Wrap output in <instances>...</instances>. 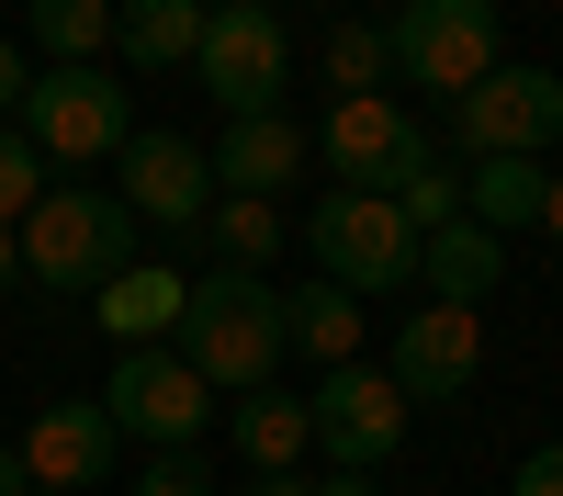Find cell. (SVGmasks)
I'll use <instances>...</instances> for the list:
<instances>
[{
    "label": "cell",
    "instance_id": "obj_15",
    "mask_svg": "<svg viewBox=\"0 0 563 496\" xmlns=\"http://www.w3.org/2000/svg\"><path fill=\"white\" fill-rule=\"evenodd\" d=\"M180 305H192V283H180L169 260H135V271H113V283H102V305H90V316H102L113 350H147V339H180Z\"/></svg>",
    "mask_w": 563,
    "mask_h": 496
},
{
    "label": "cell",
    "instance_id": "obj_30",
    "mask_svg": "<svg viewBox=\"0 0 563 496\" xmlns=\"http://www.w3.org/2000/svg\"><path fill=\"white\" fill-rule=\"evenodd\" d=\"M541 238L563 249V169H552V192H541Z\"/></svg>",
    "mask_w": 563,
    "mask_h": 496
},
{
    "label": "cell",
    "instance_id": "obj_27",
    "mask_svg": "<svg viewBox=\"0 0 563 496\" xmlns=\"http://www.w3.org/2000/svg\"><path fill=\"white\" fill-rule=\"evenodd\" d=\"M507 496H563V440L519 451V474H507Z\"/></svg>",
    "mask_w": 563,
    "mask_h": 496
},
{
    "label": "cell",
    "instance_id": "obj_21",
    "mask_svg": "<svg viewBox=\"0 0 563 496\" xmlns=\"http://www.w3.org/2000/svg\"><path fill=\"white\" fill-rule=\"evenodd\" d=\"M34 45L45 68H90L113 45V0H34Z\"/></svg>",
    "mask_w": 563,
    "mask_h": 496
},
{
    "label": "cell",
    "instance_id": "obj_4",
    "mask_svg": "<svg viewBox=\"0 0 563 496\" xmlns=\"http://www.w3.org/2000/svg\"><path fill=\"white\" fill-rule=\"evenodd\" d=\"M305 260L339 294H417V225L395 214V192H327L305 214Z\"/></svg>",
    "mask_w": 563,
    "mask_h": 496
},
{
    "label": "cell",
    "instance_id": "obj_29",
    "mask_svg": "<svg viewBox=\"0 0 563 496\" xmlns=\"http://www.w3.org/2000/svg\"><path fill=\"white\" fill-rule=\"evenodd\" d=\"M316 496H384V485H372V474H339V463H327V474H305Z\"/></svg>",
    "mask_w": 563,
    "mask_h": 496
},
{
    "label": "cell",
    "instance_id": "obj_32",
    "mask_svg": "<svg viewBox=\"0 0 563 496\" xmlns=\"http://www.w3.org/2000/svg\"><path fill=\"white\" fill-rule=\"evenodd\" d=\"M23 283V249H12V225H0V294H12Z\"/></svg>",
    "mask_w": 563,
    "mask_h": 496
},
{
    "label": "cell",
    "instance_id": "obj_17",
    "mask_svg": "<svg viewBox=\"0 0 563 496\" xmlns=\"http://www.w3.org/2000/svg\"><path fill=\"white\" fill-rule=\"evenodd\" d=\"M541 192H552V158H462V225H485V238L541 225Z\"/></svg>",
    "mask_w": 563,
    "mask_h": 496
},
{
    "label": "cell",
    "instance_id": "obj_33",
    "mask_svg": "<svg viewBox=\"0 0 563 496\" xmlns=\"http://www.w3.org/2000/svg\"><path fill=\"white\" fill-rule=\"evenodd\" d=\"M23 485H34V474H23V451H0V496H23Z\"/></svg>",
    "mask_w": 563,
    "mask_h": 496
},
{
    "label": "cell",
    "instance_id": "obj_10",
    "mask_svg": "<svg viewBox=\"0 0 563 496\" xmlns=\"http://www.w3.org/2000/svg\"><path fill=\"white\" fill-rule=\"evenodd\" d=\"M192 79L203 102L238 124V113H282V79H294V34L271 12H203V45H192Z\"/></svg>",
    "mask_w": 563,
    "mask_h": 496
},
{
    "label": "cell",
    "instance_id": "obj_35",
    "mask_svg": "<svg viewBox=\"0 0 563 496\" xmlns=\"http://www.w3.org/2000/svg\"><path fill=\"white\" fill-rule=\"evenodd\" d=\"M23 496H45V485H23Z\"/></svg>",
    "mask_w": 563,
    "mask_h": 496
},
{
    "label": "cell",
    "instance_id": "obj_18",
    "mask_svg": "<svg viewBox=\"0 0 563 496\" xmlns=\"http://www.w3.org/2000/svg\"><path fill=\"white\" fill-rule=\"evenodd\" d=\"M113 45H124V68H192V45H203V0H113Z\"/></svg>",
    "mask_w": 563,
    "mask_h": 496
},
{
    "label": "cell",
    "instance_id": "obj_25",
    "mask_svg": "<svg viewBox=\"0 0 563 496\" xmlns=\"http://www.w3.org/2000/svg\"><path fill=\"white\" fill-rule=\"evenodd\" d=\"M34 192H45L34 135H23V124H0V225H23V214H34Z\"/></svg>",
    "mask_w": 563,
    "mask_h": 496
},
{
    "label": "cell",
    "instance_id": "obj_8",
    "mask_svg": "<svg viewBox=\"0 0 563 496\" xmlns=\"http://www.w3.org/2000/svg\"><path fill=\"white\" fill-rule=\"evenodd\" d=\"M305 147L327 158V192H395V180L417 158H440L429 147V124H417L395 90H361V102H327V124L305 135Z\"/></svg>",
    "mask_w": 563,
    "mask_h": 496
},
{
    "label": "cell",
    "instance_id": "obj_20",
    "mask_svg": "<svg viewBox=\"0 0 563 496\" xmlns=\"http://www.w3.org/2000/svg\"><path fill=\"white\" fill-rule=\"evenodd\" d=\"M305 451H316V429H305V395H238V463L249 474H305Z\"/></svg>",
    "mask_w": 563,
    "mask_h": 496
},
{
    "label": "cell",
    "instance_id": "obj_31",
    "mask_svg": "<svg viewBox=\"0 0 563 496\" xmlns=\"http://www.w3.org/2000/svg\"><path fill=\"white\" fill-rule=\"evenodd\" d=\"M238 496H316L305 474H260V485H238Z\"/></svg>",
    "mask_w": 563,
    "mask_h": 496
},
{
    "label": "cell",
    "instance_id": "obj_22",
    "mask_svg": "<svg viewBox=\"0 0 563 496\" xmlns=\"http://www.w3.org/2000/svg\"><path fill=\"white\" fill-rule=\"evenodd\" d=\"M203 238H214V260H225V271H271L282 214H271V203H238V192H214V203H203Z\"/></svg>",
    "mask_w": 563,
    "mask_h": 496
},
{
    "label": "cell",
    "instance_id": "obj_13",
    "mask_svg": "<svg viewBox=\"0 0 563 496\" xmlns=\"http://www.w3.org/2000/svg\"><path fill=\"white\" fill-rule=\"evenodd\" d=\"M12 451H23V474H34L45 496H79V485H102V474H113V451H124V440H113V418H102V395H57Z\"/></svg>",
    "mask_w": 563,
    "mask_h": 496
},
{
    "label": "cell",
    "instance_id": "obj_5",
    "mask_svg": "<svg viewBox=\"0 0 563 496\" xmlns=\"http://www.w3.org/2000/svg\"><path fill=\"white\" fill-rule=\"evenodd\" d=\"M102 418H113V440H147V451H192L203 429H214V384L180 361L169 339H147V350H113V384H102Z\"/></svg>",
    "mask_w": 563,
    "mask_h": 496
},
{
    "label": "cell",
    "instance_id": "obj_26",
    "mask_svg": "<svg viewBox=\"0 0 563 496\" xmlns=\"http://www.w3.org/2000/svg\"><path fill=\"white\" fill-rule=\"evenodd\" d=\"M135 496H214V474L192 463V451H147V474H135Z\"/></svg>",
    "mask_w": 563,
    "mask_h": 496
},
{
    "label": "cell",
    "instance_id": "obj_12",
    "mask_svg": "<svg viewBox=\"0 0 563 496\" xmlns=\"http://www.w3.org/2000/svg\"><path fill=\"white\" fill-rule=\"evenodd\" d=\"M113 203H124L135 225H158V238H180V225H203V203H214V169H203V147H192V135L135 124L124 147H113Z\"/></svg>",
    "mask_w": 563,
    "mask_h": 496
},
{
    "label": "cell",
    "instance_id": "obj_9",
    "mask_svg": "<svg viewBox=\"0 0 563 496\" xmlns=\"http://www.w3.org/2000/svg\"><path fill=\"white\" fill-rule=\"evenodd\" d=\"M406 418L417 406L384 384V361H339V373H316V395H305V429H316V451L339 474H384L406 451Z\"/></svg>",
    "mask_w": 563,
    "mask_h": 496
},
{
    "label": "cell",
    "instance_id": "obj_24",
    "mask_svg": "<svg viewBox=\"0 0 563 496\" xmlns=\"http://www.w3.org/2000/svg\"><path fill=\"white\" fill-rule=\"evenodd\" d=\"M395 214L429 238V225H462V158H417L406 180H395Z\"/></svg>",
    "mask_w": 563,
    "mask_h": 496
},
{
    "label": "cell",
    "instance_id": "obj_3",
    "mask_svg": "<svg viewBox=\"0 0 563 496\" xmlns=\"http://www.w3.org/2000/svg\"><path fill=\"white\" fill-rule=\"evenodd\" d=\"M384 57L417 102H462L485 68H507V12L496 0H406V12H384Z\"/></svg>",
    "mask_w": 563,
    "mask_h": 496
},
{
    "label": "cell",
    "instance_id": "obj_28",
    "mask_svg": "<svg viewBox=\"0 0 563 496\" xmlns=\"http://www.w3.org/2000/svg\"><path fill=\"white\" fill-rule=\"evenodd\" d=\"M23 79H34V57H23V45H12V34H0V124H12V113H23Z\"/></svg>",
    "mask_w": 563,
    "mask_h": 496
},
{
    "label": "cell",
    "instance_id": "obj_1",
    "mask_svg": "<svg viewBox=\"0 0 563 496\" xmlns=\"http://www.w3.org/2000/svg\"><path fill=\"white\" fill-rule=\"evenodd\" d=\"M214 395H260L282 361H294V339H282V294L271 271H203L192 305H180V339H169Z\"/></svg>",
    "mask_w": 563,
    "mask_h": 496
},
{
    "label": "cell",
    "instance_id": "obj_7",
    "mask_svg": "<svg viewBox=\"0 0 563 496\" xmlns=\"http://www.w3.org/2000/svg\"><path fill=\"white\" fill-rule=\"evenodd\" d=\"M462 158H552L563 147V68H485L474 90L451 102Z\"/></svg>",
    "mask_w": 563,
    "mask_h": 496
},
{
    "label": "cell",
    "instance_id": "obj_23",
    "mask_svg": "<svg viewBox=\"0 0 563 496\" xmlns=\"http://www.w3.org/2000/svg\"><path fill=\"white\" fill-rule=\"evenodd\" d=\"M361 90H395V57H384V23H350L327 34V102H361Z\"/></svg>",
    "mask_w": 563,
    "mask_h": 496
},
{
    "label": "cell",
    "instance_id": "obj_11",
    "mask_svg": "<svg viewBox=\"0 0 563 496\" xmlns=\"http://www.w3.org/2000/svg\"><path fill=\"white\" fill-rule=\"evenodd\" d=\"M474 373H485V316L474 305H406V328L384 350V384L406 406H462Z\"/></svg>",
    "mask_w": 563,
    "mask_h": 496
},
{
    "label": "cell",
    "instance_id": "obj_19",
    "mask_svg": "<svg viewBox=\"0 0 563 496\" xmlns=\"http://www.w3.org/2000/svg\"><path fill=\"white\" fill-rule=\"evenodd\" d=\"M282 339H294L316 373H339V361H361V294L339 283H305V294H282Z\"/></svg>",
    "mask_w": 563,
    "mask_h": 496
},
{
    "label": "cell",
    "instance_id": "obj_16",
    "mask_svg": "<svg viewBox=\"0 0 563 496\" xmlns=\"http://www.w3.org/2000/svg\"><path fill=\"white\" fill-rule=\"evenodd\" d=\"M507 283V238H485V225H429L417 238V294L429 305H485Z\"/></svg>",
    "mask_w": 563,
    "mask_h": 496
},
{
    "label": "cell",
    "instance_id": "obj_34",
    "mask_svg": "<svg viewBox=\"0 0 563 496\" xmlns=\"http://www.w3.org/2000/svg\"><path fill=\"white\" fill-rule=\"evenodd\" d=\"M203 12H260V0H203Z\"/></svg>",
    "mask_w": 563,
    "mask_h": 496
},
{
    "label": "cell",
    "instance_id": "obj_2",
    "mask_svg": "<svg viewBox=\"0 0 563 496\" xmlns=\"http://www.w3.org/2000/svg\"><path fill=\"white\" fill-rule=\"evenodd\" d=\"M135 225L113 192H90V180H68V192H34V214L12 225V249H23V283L45 294H102L113 271H135Z\"/></svg>",
    "mask_w": 563,
    "mask_h": 496
},
{
    "label": "cell",
    "instance_id": "obj_6",
    "mask_svg": "<svg viewBox=\"0 0 563 496\" xmlns=\"http://www.w3.org/2000/svg\"><path fill=\"white\" fill-rule=\"evenodd\" d=\"M12 124L34 135V158H68L79 169V158H113L124 135H135V102H124L113 68H34Z\"/></svg>",
    "mask_w": 563,
    "mask_h": 496
},
{
    "label": "cell",
    "instance_id": "obj_14",
    "mask_svg": "<svg viewBox=\"0 0 563 496\" xmlns=\"http://www.w3.org/2000/svg\"><path fill=\"white\" fill-rule=\"evenodd\" d=\"M305 158H316V147H305V124H294V113H238V124L203 147L214 192H238V203H282V192L305 180Z\"/></svg>",
    "mask_w": 563,
    "mask_h": 496
}]
</instances>
